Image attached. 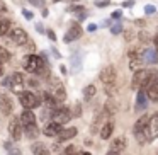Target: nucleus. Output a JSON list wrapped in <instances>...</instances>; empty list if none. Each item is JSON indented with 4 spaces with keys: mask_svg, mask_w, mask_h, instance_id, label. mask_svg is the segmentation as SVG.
<instances>
[{
    "mask_svg": "<svg viewBox=\"0 0 158 155\" xmlns=\"http://www.w3.org/2000/svg\"><path fill=\"white\" fill-rule=\"evenodd\" d=\"M9 60H10V53H9L4 46H0V63L9 62Z\"/></svg>",
    "mask_w": 158,
    "mask_h": 155,
    "instance_id": "obj_29",
    "label": "nucleus"
},
{
    "mask_svg": "<svg viewBox=\"0 0 158 155\" xmlns=\"http://www.w3.org/2000/svg\"><path fill=\"white\" fill-rule=\"evenodd\" d=\"M112 17H114V19H119V17H121V11H116V12L112 14Z\"/></svg>",
    "mask_w": 158,
    "mask_h": 155,
    "instance_id": "obj_41",
    "label": "nucleus"
},
{
    "mask_svg": "<svg viewBox=\"0 0 158 155\" xmlns=\"http://www.w3.org/2000/svg\"><path fill=\"white\" fill-rule=\"evenodd\" d=\"M36 29H38L39 32H43V31H44V29H43V26H41V24H36Z\"/></svg>",
    "mask_w": 158,
    "mask_h": 155,
    "instance_id": "obj_45",
    "label": "nucleus"
},
{
    "mask_svg": "<svg viewBox=\"0 0 158 155\" xmlns=\"http://www.w3.org/2000/svg\"><path fill=\"white\" fill-rule=\"evenodd\" d=\"M0 11H2V12H5V11H7V7H5V4H4V2H0Z\"/></svg>",
    "mask_w": 158,
    "mask_h": 155,
    "instance_id": "obj_42",
    "label": "nucleus"
},
{
    "mask_svg": "<svg viewBox=\"0 0 158 155\" xmlns=\"http://www.w3.org/2000/svg\"><path fill=\"white\" fill-rule=\"evenodd\" d=\"M12 31V21L10 19H0V38Z\"/></svg>",
    "mask_w": 158,
    "mask_h": 155,
    "instance_id": "obj_25",
    "label": "nucleus"
},
{
    "mask_svg": "<svg viewBox=\"0 0 158 155\" xmlns=\"http://www.w3.org/2000/svg\"><path fill=\"white\" fill-rule=\"evenodd\" d=\"M146 96H148V99H150V101L158 102V80H155V82L146 89Z\"/></svg>",
    "mask_w": 158,
    "mask_h": 155,
    "instance_id": "obj_22",
    "label": "nucleus"
},
{
    "mask_svg": "<svg viewBox=\"0 0 158 155\" xmlns=\"http://www.w3.org/2000/svg\"><path fill=\"white\" fill-rule=\"evenodd\" d=\"M21 123H22V126H31V124H36V114L32 113L31 109H24L21 113Z\"/></svg>",
    "mask_w": 158,
    "mask_h": 155,
    "instance_id": "obj_14",
    "label": "nucleus"
},
{
    "mask_svg": "<svg viewBox=\"0 0 158 155\" xmlns=\"http://www.w3.org/2000/svg\"><path fill=\"white\" fill-rule=\"evenodd\" d=\"M112 131H114V123H112V121L104 123L102 130H100V138H102V140H109L110 135H112Z\"/></svg>",
    "mask_w": 158,
    "mask_h": 155,
    "instance_id": "obj_23",
    "label": "nucleus"
},
{
    "mask_svg": "<svg viewBox=\"0 0 158 155\" xmlns=\"http://www.w3.org/2000/svg\"><path fill=\"white\" fill-rule=\"evenodd\" d=\"M107 4H109L107 0H104V2H95V5H97V7H102V5H107Z\"/></svg>",
    "mask_w": 158,
    "mask_h": 155,
    "instance_id": "obj_40",
    "label": "nucleus"
},
{
    "mask_svg": "<svg viewBox=\"0 0 158 155\" xmlns=\"http://www.w3.org/2000/svg\"><path fill=\"white\" fill-rule=\"evenodd\" d=\"M106 155H121V153H116V152H109V153H106Z\"/></svg>",
    "mask_w": 158,
    "mask_h": 155,
    "instance_id": "obj_48",
    "label": "nucleus"
},
{
    "mask_svg": "<svg viewBox=\"0 0 158 155\" xmlns=\"http://www.w3.org/2000/svg\"><path fill=\"white\" fill-rule=\"evenodd\" d=\"M4 148H5V152H7L9 155H22L21 148L15 147L12 141H4Z\"/></svg>",
    "mask_w": 158,
    "mask_h": 155,
    "instance_id": "obj_26",
    "label": "nucleus"
},
{
    "mask_svg": "<svg viewBox=\"0 0 158 155\" xmlns=\"http://www.w3.org/2000/svg\"><path fill=\"white\" fill-rule=\"evenodd\" d=\"M116 79H117V72H116V68H114L112 65L104 67V68L100 70V73H99V80L106 87L114 85V84H116Z\"/></svg>",
    "mask_w": 158,
    "mask_h": 155,
    "instance_id": "obj_4",
    "label": "nucleus"
},
{
    "mask_svg": "<svg viewBox=\"0 0 158 155\" xmlns=\"http://www.w3.org/2000/svg\"><path fill=\"white\" fill-rule=\"evenodd\" d=\"M12 99L7 96V94H0V113L4 114V116H10L12 114Z\"/></svg>",
    "mask_w": 158,
    "mask_h": 155,
    "instance_id": "obj_13",
    "label": "nucleus"
},
{
    "mask_svg": "<svg viewBox=\"0 0 158 155\" xmlns=\"http://www.w3.org/2000/svg\"><path fill=\"white\" fill-rule=\"evenodd\" d=\"M82 34H83L82 26H80L78 22H72V26H70L68 32L65 34L63 41H65V43H72V41H75V39H80V38H82Z\"/></svg>",
    "mask_w": 158,
    "mask_h": 155,
    "instance_id": "obj_10",
    "label": "nucleus"
},
{
    "mask_svg": "<svg viewBox=\"0 0 158 155\" xmlns=\"http://www.w3.org/2000/svg\"><path fill=\"white\" fill-rule=\"evenodd\" d=\"M4 75V67H2V63H0V77Z\"/></svg>",
    "mask_w": 158,
    "mask_h": 155,
    "instance_id": "obj_47",
    "label": "nucleus"
},
{
    "mask_svg": "<svg viewBox=\"0 0 158 155\" xmlns=\"http://www.w3.org/2000/svg\"><path fill=\"white\" fill-rule=\"evenodd\" d=\"M9 34H10V36H9L10 41L14 43V45H17V46H24V45H27V43H29V34L22 28H14Z\"/></svg>",
    "mask_w": 158,
    "mask_h": 155,
    "instance_id": "obj_8",
    "label": "nucleus"
},
{
    "mask_svg": "<svg viewBox=\"0 0 158 155\" xmlns=\"http://www.w3.org/2000/svg\"><path fill=\"white\" fill-rule=\"evenodd\" d=\"M141 53H143V62L144 63H150V65L158 63V53H156V50L146 48V50H143Z\"/></svg>",
    "mask_w": 158,
    "mask_h": 155,
    "instance_id": "obj_15",
    "label": "nucleus"
},
{
    "mask_svg": "<svg viewBox=\"0 0 158 155\" xmlns=\"http://www.w3.org/2000/svg\"><path fill=\"white\" fill-rule=\"evenodd\" d=\"M104 113H106V116L107 118H110V116H114V114L117 113V102L114 99H109L106 104H104Z\"/></svg>",
    "mask_w": 158,
    "mask_h": 155,
    "instance_id": "obj_21",
    "label": "nucleus"
},
{
    "mask_svg": "<svg viewBox=\"0 0 158 155\" xmlns=\"http://www.w3.org/2000/svg\"><path fill=\"white\" fill-rule=\"evenodd\" d=\"M29 4H32V5H36V7H38V5H41V0H27Z\"/></svg>",
    "mask_w": 158,
    "mask_h": 155,
    "instance_id": "obj_38",
    "label": "nucleus"
},
{
    "mask_svg": "<svg viewBox=\"0 0 158 155\" xmlns=\"http://www.w3.org/2000/svg\"><path fill=\"white\" fill-rule=\"evenodd\" d=\"M22 15H24L26 19H29V21H31V19L34 17V14H32L31 11H27V9H24V11H22Z\"/></svg>",
    "mask_w": 158,
    "mask_h": 155,
    "instance_id": "obj_35",
    "label": "nucleus"
},
{
    "mask_svg": "<svg viewBox=\"0 0 158 155\" xmlns=\"http://www.w3.org/2000/svg\"><path fill=\"white\" fill-rule=\"evenodd\" d=\"M31 152L34 155H51L49 150H48V147H46L43 141H36V143H32L31 145Z\"/></svg>",
    "mask_w": 158,
    "mask_h": 155,
    "instance_id": "obj_20",
    "label": "nucleus"
},
{
    "mask_svg": "<svg viewBox=\"0 0 158 155\" xmlns=\"http://www.w3.org/2000/svg\"><path fill=\"white\" fill-rule=\"evenodd\" d=\"M29 84H31L32 87H36V85H38V80H34V79H32V80H29Z\"/></svg>",
    "mask_w": 158,
    "mask_h": 155,
    "instance_id": "obj_44",
    "label": "nucleus"
},
{
    "mask_svg": "<svg viewBox=\"0 0 158 155\" xmlns=\"http://www.w3.org/2000/svg\"><path fill=\"white\" fill-rule=\"evenodd\" d=\"M46 34H48V38L51 39V41H56V34L53 29H46Z\"/></svg>",
    "mask_w": 158,
    "mask_h": 155,
    "instance_id": "obj_36",
    "label": "nucleus"
},
{
    "mask_svg": "<svg viewBox=\"0 0 158 155\" xmlns=\"http://www.w3.org/2000/svg\"><path fill=\"white\" fill-rule=\"evenodd\" d=\"M110 32H112V34H119V32H123V24H121V22H116L114 26H110Z\"/></svg>",
    "mask_w": 158,
    "mask_h": 155,
    "instance_id": "obj_30",
    "label": "nucleus"
},
{
    "mask_svg": "<svg viewBox=\"0 0 158 155\" xmlns=\"http://www.w3.org/2000/svg\"><path fill=\"white\" fill-rule=\"evenodd\" d=\"M153 43H155V46H156V51H158V34L153 38Z\"/></svg>",
    "mask_w": 158,
    "mask_h": 155,
    "instance_id": "obj_43",
    "label": "nucleus"
},
{
    "mask_svg": "<svg viewBox=\"0 0 158 155\" xmlns=\"http://www.w3.org/2000/svg\"><path fill=\"white\" fill-rule=\"evenodd\" d=\"M53 2H60V0H53Z\"/></svg>",
    "mask_w": 158,
    "mask_h": 155,
    "instance_id": "obj_50",
    "label": "nucleus"
},
{
    "mask_svg": "<svg viewBox=\"0 0 158 155\" xmlns=\"http://www.w3.org/2000/svg\"><path fill=\"white\" fill-rule=\"evenodd\" d=\"M138 38H139L141 43H150V41H151L150 34H148V32H144V31H141L139 34H138Z\"/></svg>",
    "mask_w": 158,
    "mask_h": 155,
    "instance_id": "obj_31",
    "label": "nucleus"
},
{
    "mask_svg": "<svg viewBox=\"0 0 158 155\" xmlns=\"http://www.w3.org/2000/svg\"><path fill=\"white\" fill-rule=\"evenodd\" d=\"M82 155H90V153H89V152H85V153H82Z\"/></svg>",
    "mask_w": 158,
    "mask_h": 155,
    "instance_id": "obj_49",
    "label": "nucleus"
},
{
    "mask_svg": "<svg viewBox=\"0 0 158 155\" xmlns=\"http://www.w3.org/2000/svg\"><path fill=\"white\" fill-rule=\"evenodd\" d=\"M95 29H97V26H95V24H89V28H87V31H90V32H92V31H95Z\"/></svg>",
    "mask_w": 158,
    "mask_h": 155,
    "instance_id": "obj_39",
    "label": "nucleus"
},
{
    "mask_svg": "<svg viewBox=\"0 0 158 155\" xmlns=\"http://www.w3.org/2000/svg\"><path fill=\"white\" fill-rule=\"evenodd\" d=\"M63 131V126L61 124H58V123H55V121H49L48 124L44 126V130H43V133H44V136H48V138H58V135Z\"/></svg>",
    "mask_w": 158,
    "mask_h": 155,
    "instance_id": "obj_12",
    "label": "nucleus"
},
{
    "mask_svg": "<svg viewBox=\"0 0 158 155\" xmlns=\"http://www.w3.org/2000/svg\"><path fill=\"white\" fill-rule=\"evenodd\" d=\"M77 133H78V130H77L75 126H72V128H63V131L58 135V141H68V140H72V138H75Z\"/></svg>",
    "mask_w": 158,
    "mask_h": 155,
    "instance_id": "obj_16",
    "label": "nucleus"
},
{
    "mask_svg": "<svg viewBox=\"0 0 158 155\" xmlns=\"http://www.w3.org/2000/svg\"><path fill=\"white\" fill-rule=\"evenodd\" d=\"M49 82H51V90H49V92L53 94V97H55V99L58 101V102H63V101L66 99L65 85H63V84L60 82L58 79H51Z\"/></svg>",
    "mask_w": 158,
    "mask_h": 155,
    "instance_id": "obj_9",
    "label": "nucleus"
},
{
    "mask_svg": "<svg viewBox=\"0 0 158 155\" xmlns=\"http://www.w3.org/2000/svg\"><path fill=\"white\" fill-rule=\"evenodd\" d=\"M127 58H129V68L133 72H138V70L143 68V53H141V50L138 48L131 50L127 53Z\"/></svg>",
    "mask_w": 158,
    "mask_h": 155,
    "instance_id": "obj_7",
    "label": "nucleus"
},
{
    "mask_svg": "<svg viewBox=\"0 0 158 155\" xmlns=\"http://www.w3.org/2000/svg\"><path fill=\"white\" fill-rule=\"evenodd\" d=\"M95 94H97L95 85H92V84H90V85H87L85 89H83V99H85V101H90L94 96H95Z\"/></svg>",
    "mask_w": 158,
    "mask_h": 155,
    "instance_id": "obj_28",
    "label": "nucleus"
},
{
    "mask_svg": "<svg viewBox=\"0 0 158 155\" xmlns=\"http://www.w3.org/2000/svg\"><path fill=\"white\" fill-rule=\"evenodd\" d=\"M155 11H156V7H155V5H146V7H144V12H146L148 15L155 14Z\"/></svg>",
    "mask_w": 158,
    "mask_h": 155,
    "instance_id": "obj_33",
    "label": "nucleus"
},
{
    "mask_svg": "<svg viewBox=\"0 0 158 155\" xmlns=\"http://www.w3.org/2000/svg\"><path fill=\"white\" fill-rule=\"evenodd\" d=\"M148 126H150V116L148 114H143V116L139 118V119L134 123L133 126V135L134 138H136L138 143H146V141H150V130H148Z\"/></svg>",
    "mask_w": 158,
    "mask_h": 155,
    "instance_id": "obj_2",
    "label": "nucleus"
},
{
    "mask_svg": "<svg viewBox=\"0 0 158 155\" xmlns=\"http://www.w3.org/2000/svg\"><path fill=\"white\" fill-rule=\"evenodd\" d=\"M158 80V72L155 68H141L134 72V77L131 80V89L133 90H146L151 84Z\"/></svg>",
    "mask_w": 158,
    "mask_h": 155,
    "instance_id": "obj_1",
    "label": "nucleus"
},
{
    "mask_svg": "<svg viewBox=\"0 0 158 155\" xmlns=\"http://www.w3.org/2000/svg\"><path fill=\"white\" fill-rule=\"evenodd\" d=\"M53 55H55V56H56V58H60V53H58V51H56V50H55V48H53Z\"/></svg>",
    "mask_w": 158,
    "mask_h": 155,
    "instance_id": "obj_46",
    "label": "nucleus"
},
{
    "mask_svg": "<svg viewBox=\"0 0 158 155\" xmlns=\"http://www.w3.org/2000/svg\"><path fill=\"white\" fill-rule=\"evenodd\" d=\"M22 131H24V126H22L21 123V118L19 116H14L10 118V121H9V135H10V138L14 141H19L22 138Z\"/></svg>",
    "mask_w": 158,
    "mask_h": 155,
    "instance_id": "obj_5",
    "label": "nucleus"
},
{
    "mask_svg": "<svg viewBox=\"0 0 158 155\" xmlns=\"http://www.w3.org/2000/svg\"><path fill=\"white\" fill-rule=\"evenodd\" d=\"M24 77H22V73L19 72H14L10 75V90L15 94H22L24 92Z\"/></svg>",
    "mask_w": 158,
    "mask_h": 155,
    "instance_id": "obj_11",
    "label": "nucleus"
},
{
    "mask_svg": "<svg viewBox=\"0 0 158 155\" xmlns=\"http://www.w3.org/2000/svg\"><path fill=\"white\" fill-rule=\"evenodd\" d=\"M24 133H26V136H27L29 140H36V138L41 135V131H39L38 124H31V126H26L24 128Z\"/></svg>",
    "mask_w": 158,
    "mask_h": 155,
    "instance_id": "obj_24",
    "label": "nucleus"
},
{
    "mask_svg": "<svg viewBox=\"0 0 158 155\" xmlns=\"http://www.w3.org/2000/svg\"><path fill=\"white\" fill-rule=\"evenodd\" d=\"M72 118H73L72 111H70L68 107H65V106H60L58 109H55V111H53V114H51V121H55V123L61 124V126L68 123Z\"/></svg>",
    "mask_w": 158,
    "mask_h": 155,
    "instance_id": "obj_6",
    "label": "nucleus"
},
{
    "mask_svg": "<svg viewBox=\"0 0 158 155\" xmlns=\"http://www.w3.org/2000/svg\"><path fill=\"white\" fill-rule=\"evenodd\" d=\"M80 68H82V56H80V53H73L72 55V70L73 72H80Z\"/></svg>",
    "mask_w": 158,
    "mask_h": 155,
    "instance_id": "obj_27",
    "label": "nucleus"
},
{
    "mask_svg": "<svg viewBox=\"0 0 158 155\" xmlns=\"http://www.w3.org/2000/svg\"><path fill=\"white\" fill-rule=\"evenodd\" d=\"M19 102H21V106L24 107V109H36V107H39L43 104V99L41 96H36L34 92H29V90H26V92L19 94Z\"/></svg>",
    "mask_w": 158,
    "mask_h": 155,
    "instance_id": "obj_3",
    "label": "nucleus"
},
{
    "mask_svg": "<svg viewBox=\"0 0 158 155\" xmlns=\"http://www.w3.org/2000/svg\"><path fill=\"white\" fill-rule=\"evenodd\" d=\"M114 92H117V89H116L114 85H109V87H107V94H109V96H112Z\"/></svg>",
    "mask_w": 158,
    "mask_h": 155,
    "instance_id": "obj_37",
    "label": "nucleus"
},
{
    "mask_svg": "<svg viewBox=\"0 0 158 155\" xmlns=\"http://www.w3.org/2000/svg\"><path fill=\"white\" fill-rule=\"evenodd\" d=\"M148 106V96H146V90H139L136 97V111H144Z\"/></svg>",
    "mask_w": 158,
    "mask_h": 155,
    "instance_id": "obj_19",
    "label": "nucleus"
},
{
    "mask_svg": "<svg viewBox=\"0 0 158 155\" xmlns=\"http://www.w3.org/2000/svg\"><path fill=\"white\" fill-rule=\"evenodd\" d=\"M68 11L70 12H77V14H83V7H82V5H72V7H70L68 9Z\"/></svg>",
    "mask_w": 158,
    "mask_h": 155,
    "instance_id": "obj_32",
    "label": "nucleus"
},
{
    "mask_svg": "<svg viewBox=\"0 0 158 155\" xmlns=\"http://www.w3.org/2000/svg\"><path fill=\"white\" fill-rule=\"evenodd\" d=\"M124 148H126V138H124V136H117L116 140H112L109 152H116V153H121Z\"/></svg>",
    "mask_w": 158,
    "mask_h": 155,
    "instance_id": "obj_17",
    "label": "nucleus"
},
{
    "mask_svg": "<svg viewBox=\"0 0 158 155\" xmlns=\"http://www.w3.org/2000/svg\"><path fill=\"white\" fill-rule=\"evenodd\" d=\"M73 118H78L80 116V114H82V107H80V104H77V106H75V109H73Z\"/></svg>",
    "mask_w": 158,
    "mask_h": 155,
    "instance_id": "obj_34",
    "label": "nucleus"
},
{
    "mask_svg": "<svg viewBox=\"0 0 158 155\" xmlns=\"http://www.w3.org/2000/svg\"><path fill=\"white\" fill-rule=\"evenodd\" d=\"M148 130H150V138L151 140L158 136V111L153 114V116H150V126H148Z\"/></svg>",
    "mask_w": 158,
    "mask_h": 155,
    "instance_id": "obj_18",
    "label": "nucleus"
}]
</instances>
